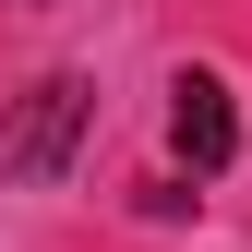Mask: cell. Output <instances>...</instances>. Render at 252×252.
Instances as JSON below:
<instances>
[{"label": "cell", "mask_w": 252, "mask_h": 252, "mask_svg": "<svg viewBox=\"0 0 252 252\" xmlns=\"http://www.w3.org/2000/svg\"><path fill=\"white\" fill-rule=\"evenodd\" d=\"M168 144H180V168H192V180H216V168L240 156V108H228V84H216V72H180V84H168Z\"/></svg>", "instance_id": "obj_2"}, {"label": "cell", "mask_w": 252, "mask_h": 252, "mask_svg": "<svg viewBox=\"0 0 252 252\" xmlns=\"http://www.w3.org/2000/svg\"><path fill=\"white\" fill-rule=\"evenodd\" d=\"M84 120H96V84H84V72L24 84L12 120H0V180H60V168H72V144H84Z\"/></svg>", "instance_id": "obj_1"}]
</instances>
